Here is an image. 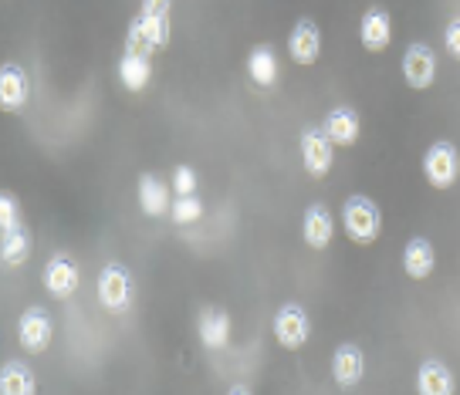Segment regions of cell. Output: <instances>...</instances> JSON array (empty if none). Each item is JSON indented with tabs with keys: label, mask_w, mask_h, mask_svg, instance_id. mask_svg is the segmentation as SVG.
<instances>
[{
	"label": "cell",
	"mask_w": 460,
	"mask_h": 395,
	"mask_svg": "<svg viewBox=\"0 0 460 395\" xmlns=\"http://www.w3.org/2000/svg\"><path fill=\"white\" fill-rule=\"evenodd\" d=\"M38 389L34 385V372L21 362H7L4 372H0V392L4 395H31Z\"/></svg>",
	"instance_id": "44dd1931"
},
{
	"label": "cell",
	"mask_w": 460,
	"mask_h": 395,
	"mask_svg": "<svg viewBox=\"0 0 460 395\" xmlns=\"http://www.w3.org/2000/svg\"><path fill=\"white\" fill-rule=\"evenodd\" d=\"M172 189H176V197H193L197 193V172L190 166H180L172 172Z\"/></svg>",
	"instance_id": "4316f807"
},
{
	"label": "cell",
	"mask_w": 460,
	"mask_h": 395,
	"mask_svg": "<svg viewBox=\"0 0 460 395\" xmlns=\"http://www.w3.org/2000/svg\"><path fill=\"white\" fill-rule=\"evenodd\" d=\"M402 78H406V85L413 88V92L430 88L433 78H437V55H433V48L420 41L410 44L406 55H402Z\"/></svg>",
	"instance_id": "277c9868"
},
{
	"label": "cell",
	"mask_w": 460,
	"mask_h": 395,
	"mask_svg": "<svg viewBox=\"0 0 460 395\" xmlns=\"http://www.w3.org/2000/svg\"><path fill=\"white\" fill-rule=\"evenodd\" d=\"M139 206H143L146 216H163L170 210V189L159 183L153 172H146L139 180Z\"/></svg>",
	"instance_id": "d6986e66"
},
{
	"label": "cell",
	"mask_w": 460,
	"mask_h": 395,
	"mask_svg": "<svg viewBox=\"0 0 460 395\" xmlns=\"http://www.w3.org/2000/svg\"><path fill=\"white\" fill-rule=\"evenodd\" d=\"M31 257V233L28 230H11V233H4V243H0V260H4V268H21L24 260Z\"/></svg>",
	"instance_id": "7402d4cb"
},
{
	"label": "cell",
	"mask_w": 460,
	"mask_h": 395,
	"mask_svg": "<svg viewBox=\"0 0 460 395\" xmlns=\"http://www.w3.org/2000/svg\"><path fill=\"white\" fill-rule=\"evenodd\" d=\"M119 78H122V85L129 88V92H143V88L149 85V78H153L149 57L122 55V61H119Z\"/></svg>",
	"instance_id": "ffe728a7"
},
{
	"label": "cell",
	"mask_w": 460,
	"mask_h": 395,
	"mask_svg": "<svg viewBox=\"0 0 460 395\" xmlns=\"http://www.w3.org/2000/svg\"><path fill=\"white\" fill-rule=\"evenodd\" d=\"M153 51H156V48H153V41L146 38L143 21H139V17H132L129 34H126V55H143V57H149Z\"/></svg>",
	"instance_id": "cb8c5ba5"
},
{
	"label": "cell",
	"mask_w": 460,
	"mask_h": 395,
	"mask_svg": "<svg viewBox=\"0 0 460 395\" xmlns=\"http://www.w3.org/2000/svg\"><path fill=\"white\" fill-rule=\"evenodd\" d=\"M362 372H366V358L356 345H339L335 355H332V375L335 382L342 385V389H352V385H359Z\"/></svg>",
	"instance_id": "9a60e30c"
},
{
	"label": "cell",
	"mask_w": 460,
	"mask_h": 395,
	"mask_svg": "<svg viewBox=\"0 0 460 395\" xmlns=\"http://www.w3.org/2000/svg\"><path fill=\"white\" fill-rule=\"evenodd\" d=\"M17 220H21V210H17V199L7 193V197H0V230L4 233H11L17 230Z\"/></svg>",
	"instance_id": "484cf974"
},
{
	"label": "cell",
	"mask_w": 460,
	"mask_h": 395,
	"mask_svg": "<svg viewBox=\"0 0 460 395\" xmlns=\"http://www.w3.org/2000/svg\"><path fill=\"white\" fill-rule=\"evenodd\" d=\"M332 233H335V224H332V213L325 203H312L305 210V224H302V237L312 250H325L332 243Z\"/></svg>",
	"instance_id": "5bb4252c"
},
{
	"label": "cell",
	"mask_w": 460,
	"mask_h": 395,
	"mask_svg": "<svg viewBox=\"0 0 460 395\" xmlns=\"http://www.w3.org/2000/svg\"><path fill=\"white\" fill-rule=\"evenodd\" d=\"M433 264H437V257H433V243L430 241L413 237V241L406 243V250H402V270H406V277L423 281V277H430Z\"/></svg>",
	"instance_id": "2e32d148"
},
{
	"label": "cell",
	"mask_w": 460,
	"mask_h": 395,
	"mask_svg": "<svg viewBox=\"0 0 460 395\" xmlns=\"http://www.w3.org/2000/svg\"><path fill=\"white\" fill-rule=\"evenodd\" d=\"M31 99V82L24 68H17V65H4L0 68V105L7 109V112H21Z\"/></svg>",
	"instance_id": "7c38bea8"
},
{
	"label": "cell",
	"mask_w": 460,
	"mask_h": 395,
	"mask_svg": "<svg viewBox=\"0 0 460 395\" xmlns=\"http://www.w3.org/2000/svg\"><path fill=\"white\" fill-rule=\"evenodd\" d=\"M247 71H251V78H254L261 88L274 85V78H278V61H274L271 48H254L251 57H247Z\"/></svg>",
	"instance_id": "603a6c76"
},
{
	"label": "cell",
	"mask_w": 460,
	"mask_h": 395,
	"mask_svg": "<svg viewBox=\"0 0 460 395\" xmlns=\"http://www.w3.org/2000/svg\"><path fill=\"white\" fill-rule=\"evenodd\" d=\"M200 341L207 348H224L230 338V318L227 311H217V308H207L200 314Z\"/></svg>",
	"instance_id": "ac0fdd59"
},
{
	"label": "cell",
	"mask_w": 460,
	"mask_h": 395,
	"mask_svg": "<svg viewBox=\"0 0 460 395\" xmlns=\"http://www.w3.org/2000/svg\"><path fill=\"white\" fill-rule=\"evenodd\" d=\"M342 230H345V237H349V241L362 243V247H369V243L379 241V233H383V216H379L373 199H366V197L345 199Z\"/></svg>",
	"instance_id": "6da1fadb"
},
{
	"label": "cell",
	"mask_w": 460,
	"mask_h": 395,
	"mask_svg": "<svg viewBox=\"0 0 460 395\" xmlns=\"http://www.w3.org/2000/svg\"><path fill=\"white\" fill-rule=\"evenodd\" d=\"M423 176L433 189H450L460 176V155L450 142H433L423 153Z\"/></svg>",
	"instance_id": "7a4b0ae2"
},
{
	"label": "cell",
	"mask_w": 460,
	"mask_h": 395,
	"mask_svg": "<svg viewBox=\"0 0 460 395\" xmlns=\"http://www.w3.org/2000/svg\"><path fill=\"white\" fill-rule=\"evenodd\" d=\"M318 51H322V38H318L315 21L302 17V21L291 28V38H288V55H291L295 65L312 68V65L318 61Z\"/></svg>",
	"instance_id": "ba28073f"
},
{
	"label": "cell",
	"mask_w": 460,
	"mask_h": 395,
	"mask_svg": "<svg viewBox=\"0 0 460 395\" xmlns=\"http://www.w3.org/2000/svg\"><path fill=\"white\" fill-rule=\"evenodd\" d=\"M359 41H362V48H366L369 55H379V51H386L389 41H393V21H389L386 7L373 4V7L362 14Z\"/></svg>",
	"instance_id": "52a82bcc"
},
{
	"label": "cell",
	"mask_w": 460,
	"mask_h": 395,
	"mask_svg": "<svg viewBox=\"0 0 460 395\" xmlns=\"http://www.w3.org/2000/svg\"><path fill=\"white\" fill-rule=\"evenodd\" d=\"M146 38L153 41V48H170V0H143L139 11Z\"/></svg>",
	"instance_id": "8fae6325"
},
{
	"label": "cell",
	"mask_w": 460,
	"mask_h": 395,
	"mask_svg": "<svg viewBox=\"0 0 460 395\" xmlns=\"http://www.w3.org/2000/svg\"><path fill=\"white\" fill-rule=\"evenodd\" d=\"M51 335H55V328H51V318H48L44 308H28L21 314V321H17V341H21L24 352L41 355L51 345Z\"/></svg>",
	"instance_id": "5b68a950"
},
{
	"label": "cell",
	"mask_w": 460,
	"mask_h": 395,
	"mask_svg": "<svg viewBox=\"0 0 460 395\" xmlns=\"http://www.w3.org/2000/svg\"><path fill=\"white\" fill-rule=\"evenodd\" d=\"M78 284H82V274H78V264H75L72 257L58 254L48 260V268H44V287H48V294L72 297L78 291Z\"/></svg>",
	"instance_id": "9c48e42d"
},
{
	"label": "cell",
	"mask_w": 460,
	"mask_h": 395,
	"mask_svg": "<svg viewBox=\"0 0 460 395\" xmlns=\"http://www.w3.org/2000/svg\"><path fill=\"white\" fill-rule=\"evenodd\" d=\"M99 301L105 311H126L132 301V281L126 268L119 264H109V268L99 274Z\"/></svg>",
	"instance_id": "8992f818"
},
{
	"label": "cell",
	"mask_w": 460,
	"mask_h": 395,
	"mask_svg": "<svg viewBox=\"0 0 460 395\" xmlns=\"http://www.w3.org/2000/svg\"><path fill=\"white\" fill-rule=\"evenodd\" d=\"M312 335V321H308V311L302 304H285V308L274 314V338L285 348H302Z\"/></svg>",
	"instance_id": "3957f363"
},
{
	"label": "cell",
	"mask_w": 460,
	"mask_h": 395,
	"mask_svg": "<svg viewBox=\"0 0 460 395\" xmlns=\"http://www.w3.org/2000/svg\"><path fill=\"white\" fill-rule=\"evenodd\" d=\"M298 145H302L305 170L312 172V176H325V172L332 170V142L322 128H315V126L305 128Z\"/></svg>",
	"instance_id": "30bf717a"
},
{
	"label": "cell",
	"mask_w": 460,
	"mask_h": 395,
	"mask_svg": "<svg viewBox=\"0 0 460 395\" xmlns=\"http://www.w3.org/2000/svg\"><path fill=\"white\" fill-rule=\"evenodd\" d=\"M359 112L356 109H332L329 115H325V126H322V132L329 136L332 145H342V149H349V145H356V139H359Z\"/></svg>",
	"instance_id": "4fadbf2b"
},
{
	"label": "cell",
	"mask_w": 460,
	"mask_h": 395,
	"mask_svg": "<svg viewBox=\"0 0 460 395\" xmlns=\"http://www.w3.org/2000/svg\"><path fill=\"white\" fill-rule=\"evenodd\" d=\"M444 44H447V51L457 57L460 61V17L457 21H450L447 24V31H444Z\"/></svg>",
	"instance_id": "83f0119b"
},
{
	"label": "cell",
	"mask_w": 460,
	"mask_h": 395,
	"mask_svg": "<svg viewBox=\"0 0 460 395\" xmlns=\"http://www.w3.org/2000/svg\"><path fill=\"white\" fill-rule=\"evenodd\" d=\"M203 213V203L197 197H176L172 203V220L176 224H197Z\"/></svg>",
	"instance_id": "d4e9b609"
},
{
	"label": "cell",
	"mask_w": 460,
	"mask_h": 395,
	"mask_svg": "<svg viewBox=\"0 0 460 395\" xmlns=\"http://www.w3.org/2000/svg\"><path fill=\"white\" fill-rule=\"evenodd\" d=\"M417 392L420 395H450L454 392V375L444 362L437 358H427L417 372Z\"/></svg>",
	"instance_id": "e0dca14e"
}]
</instances>
